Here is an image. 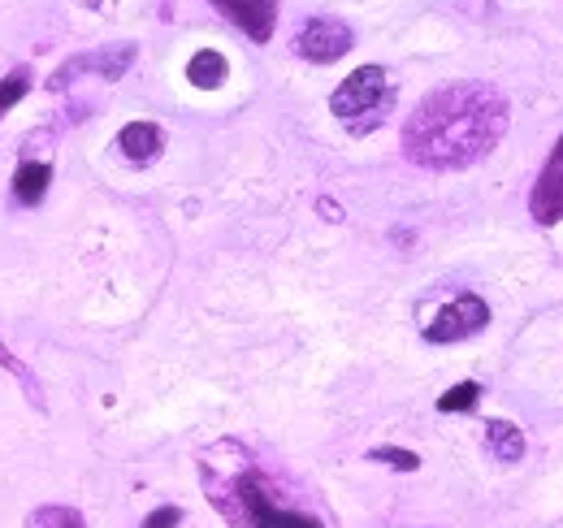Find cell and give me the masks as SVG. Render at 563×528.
Listing matches in <instances>:
<instances>
[{
    "mask_svg": "<svg viewBox=\"0 0 563 528\" xmlns=\"http://www.w3.org/2000/svg\"><path fill=\"white\" fill-rule=\"evenodd\" d=\"M351 26L347 22H338V18H312L304 31L295 35V48H299V57H308V61H338L343 52H351Z\"/></svg>",
    "mask_w": 563,
    "mask_h": 528,
    "instance_id": "4",
    "label": "cell"
},
{
    "mask_svg": "<svg viewBox=\"0 0 563 528\" xmlns=\"http://www.w3.org/2000/svg\"><path fill=\"white\" fill-rule=\"evenodd\" d=\"M226 74H230V65H226V57H221V52H213V48H200V52L191 57V65H187L191 87H200V91H217L221 83H226Z\"/></svg>",
    "mask_w": 563,
    "mask_h": 528,
    "instance_id": "10",
    "label": "cell"
},
{
    "mask_svg": "<svg viewBox=\"0 0 563 528\" xmlns=\"http://www.w3.org/2000/svg\"><path fill=\"white\" fill-rule=\"evenodd\" d=\"M529 208H533V217H538L542 226H555V221H563V139L555 143L551 161H546L538 187H533Z\"/></svg>",
    "mask_w": 563,
    "mask_h": 528,
    "instance_id": "7",
    "label": "cell"
},
{
    "mask_svg": "<svg viewBox=\"0 0 563 528\" xmlns=\"http://www.w3.org/2000/svg\"><path fill=\"white\" fill-rule=\"evenodd\" d=\"M369 459H377V464H390V468H399V472H416V468H421V455L399 451V446H377V451H369Z\"/></svg>",
    "mask_w": 563,
    "mask_h": 528,
    "instance_id": "16",
    "label": "cell"
},
{
    "mask_svg": "<svg viewBox=\"0 0 563 528\" xmlns=\"http://www.w3.org/2000/svg\"><path fill=\"white\" fill-rule=\"evenodd\" d=\"M239 503L247 507V520H252V528H321V520L312 516H299V511H282L269 503L265 485H260L256 477H243L239 481Z\"/></svg>",
    "mask_w": 563,
    "mask_h": 528,
    "instance_id": "5",
    "label": "cell"
},
{
    "mask_svg": "<svg viewBox=\"0 0 563 528\" xmlns=\"http://www.w3.org/2000/svg\"><path fill=\"white\" fill-rule=\"evenodd\" d=\"M386 104H390V78H386V70H382V65H360V70L347 74L343 87L334 91L330 109H334V117H343V122L356 130L360 113H369V122H377Z\"/></svg>",
    "mask_w": 563,
    "mask_h": 528,
    "instance_id": "2",
    "label": "cell"
},
{
    "mask_svg": "<svg viewBox=\"0 0 563 528\" xmlns=\"http://www.w3.org/2000/svg\"><path fill=\"white\" fill-rule=\"evenodd\" d=\"M178 524H182L178 507H161V511H152V516L143 520V528H178Z\"/></svg>",
    "mask_w": 563,
    "mask_h": 528,
    "instance_id": "18",
    "label": "cell"
},
{
    "mask_svg": "<svg viewBox=\"0 0 563 528\" xmlns=\"http://www.w3.org/2000/svg\"><path fill=\"white\" fill-rule=\"evenodd\" d=\"M130 61H135V44H109L100 52H87V57L65 61L57 70V78H52V87H70L74 74H83V70H100L104 78H122L130 70Z\"/></svg>",
    "mask_w": 563,
    "mask_h": 528,
    "instance_id": "6",
    "label": "cell"
},
{
    "mask_svg": "<svg viewBox=\"0 0 563 528\" xmlns=\"http://www.w3.org/2000/svg\"><path fill=\"white\" fill-rule=\"evenodd\" d=\"M490 325V308H486V299H477V295H460L455 303H447L434 321L425 325V338L429 342H460V338H473L481 334V329Z\"/></svg>",
    "mask_w": 563,
    "mask_h": 528,
    "instance_id": "3",
    "label": "cell"
},
{
    "mask_svg": "<svg viewBox=\"0 0 563 528\" xmlns=\"http://www.w3.org/2000/svg\"><path fill=\"white\" fill-rule=\"evenodd\" d=\"M48 182H52V169L48 165L26 161L18 174H13V200H18V204H39L48 195Z\"/></svg>",
    "mask_w": 563,
    "mask_h": 528,
    "instance_id": "11",
    "label": "cell"
},
{
    "mask_svg": "<svg viewBox=\"0 0 563 528\" xmlns=\"http://www.w3.org/2000/svg\"><path fill=\"white\" fill-rule=\"evenodd\" d=\"M321 213H330V221H343V208H334L330 200H321Z\"/></svg>",
    "mask_w": 563,
    "mask_h": 528,
    "instance_id": "19",
    "label": "cell"
},
{
    "mask_svg": "<svg viewBox=\"0 0 563 528\" xmlns=\"http://www.w3.org/2000/svg\"><path fill=\"white\" fill-rule=\"evenodd\" d=\"M26 91H31V70H13V74L0 78V113L13 109Z\"/></svg>",
    "mask_w": 563,
    "mask_h": 528,
    "instance_id": "15",
    "label": "cell"
},
{
    "mask_svg": "<svg viewBox=\"0 0 563 528\" xmlns=\"http://www.w3.org/2000/svg\"><path fill=\"white\" fill-rule=\"evenodd\" d=\"M26 528H87V520L74 507H39L26 516Z\"/></svg>",
    "mask_w": 563,
    "mask_h": 528,
    "instance_id": "13",
    "label": "cell"
},
{
    "mask_svg": "<svg viewBox=\"0 0 563 528\" xmlns=\"http://www.w3.org/2000/svg\"><path fill=\"white\" fill-rule=\"evenodd\" d=\"M477 399H481V386L477 381H460L455 390H447L438 399V412H468V407H477Z\"/></svg>",
    "mask_w": 563,
    "mask_h": 528,
    "instance_id": "14",
    "label": "cell"
},
{
    "mask_svg": "<svg viewBox=\"0 0 563 528\" xmlns=\"http://www.w3.org/2000/svg\"><path fill=\"white\" fill-rule=\"evenodd\" d=\"M117 148H122L126 161H152V156L165 148V135H161V126H152V122H130L122 135H117Z\"/></svg>",
    "mask_w": 563,
    "mask_h": 528,
    "instance_id": "9",
    "label": "cell"
},
{
    "mask_svg": "<svg viewBox=\"0 0 563 528\" xmlns=\"http://www.w3.org/2000/svg\"><path fill=\"white\" fill-rule=\"evenodd\" d=\"M0 368H9V373H13V377H22V386H26V390H31V399H35V377H31V373H26V364L18 360V355H9V347H5V342H0Z\"/></svg>",
    "mask_w": 563,
    "mask_h": 528,
    "instance_id": "17",
    "label": "cell"
},
{
    "mask_svg": "<svg viewBox=\"0 0 563 528\" xmlns=\"http://www.w3.org/2000/svg\"><path fill=\"white\" fill-rule=\"evenodd\" d=\"M486 446L503 459V464H516V459L525 455V433H520L516 425H507V420H490L486 425Z\"/></svg>",
    "mask_w": 563,
    "mask_h": 528,
    "instance_id": "12",
    "label": "cell"
},
{
    "mask_svg": "<svg viewBox=\"0 0 563 528\" xmlns=\"http://www.w3.org/2000/svg\"><path fill=\"white\" fill-rule=\"evenodd\" d=\"M213 5L226 13L230 22H239L243 31L256 39V44H265V39L273 35V22H278L273 0H213Z\"/></svg>",
    "mask_w": 563,
    "mask_h": 528,
    "instance_id": "8",
    "label": "cell"
},
{
    "mask_svg": "<svg viewBox=\"0 0 563 528\" xmlns=\"http://www.w3.org/2000/svg\"><path fill=\"white\" fill-rule=\"evenodd\" d=\"M507 130V104L499 91L464 83L434 91L416 104L408 130H403V148L416 165L425 169H464L481 161L499 135Z\"/></svg>",
    "mask_w": 563,
    "mask_h": 528,
    "instance_id": "1",
    "label": "cell"
}]
</instances>
